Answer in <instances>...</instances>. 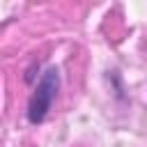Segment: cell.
<instances>
[{
    "instance_id": "obj_1",
    "label": "cell",
    "mask_w": 147,
    "mask_h": 147,
    "mask_svg": "<svg viewBox=\"0 0 147 147\" xmlns=\"http://www.w3.org/2000/svg\"><path fill=\"white\" fill-rule=\"evenodd\" d=\"M57 90H60V71L55 67H48L44 71V76L39 78V83L34 85V92L30 94V101H28V110H25V117L30 124H41L57 96Z\"/></svg>"
}]
</instances>
